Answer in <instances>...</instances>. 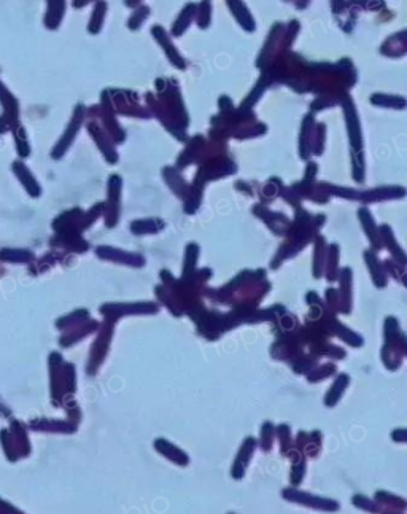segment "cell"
<instances>
[{"instance_id": "cell-1", "label": "cell", "mask_w": 407, "mask_h": 514, "mask_svg": "<svg viewBox=\"0 0 407 514\" xmlns=\"http://www.w3.org/2000/svg\"><path fill=\"white\" fill-rule=\"evenodd\" d=\"M283 495L290 497V499L294 501H301V504H304V505L320 508V510H337V508H339V505L334 504V501L317 499V497H310V495H304V494L298 492V490H285Z\"/></svg>"}, {"instance_id": "cell-2", "label": "cell", "mask_w": 407, "mask_h": 514, "mask_svg": "<svg viewBox=\"0 0 407 514\" xmlns=\"http://www.w3.org/2000/svg\"><path fill=\"white\" fill-rule=\"evenodd\" d=\"M376 501L380 505L379 508L383 511H406L407 510V501L404 499H399V497L387 494V492H377Z\"/></svg>"}, {"instance_id": "cell-3", "label": "cell", "mask_w": 407, "mask_h": 514, "mask_svg": "<svg viewBox=\"0 0 407 514\" xmlns=\"http://www.w3.org/2000/svg\"><path fill=\"white\" fill-rule=\"evenodd\" d=\"M347 383H348V376H339V378H337L336 384L333 387H331V390L328 392V395H327V400H324V403H327V406H334V404L337 401H339L341 394L345 390Z\"/></svg>"}, {"instance_id": "cell-4", "label": "cell", "mask_w": 407, "mask_h": 514, "mask_svg": "<svg viewBox=\"0 0 407 514\" xmlns=\"http://www.w3.org/2000/svg\"><path fill=\"white\" fill-rule=\"evenodd\" d=\"M353 505L358 506V508H363V510H368V511H379L380 510L379 505H377V501H376V504H372V501H369L368 499H364V497H362V495L353 497Z\"/></svg>"}, {"instance_id": "cell-5", "label": "cell", "mask_w": 407, "mask_h": 514, "mask_svg": "<svg viewBox=\"0 0 407 514\" xmlns=\"http://www.w3.org/2000/svg\"><path fill=\"white\" fill-rule=\"evenodd\" d=\"M392 440L398 443H407V430H394L392 433Z\"/></svg>"}, {"instance_id": "cell-6", "label": "cell", "mask_w": 407, "mask_h": 514, "mask_svg": "<svg viewBox=\"0 0 407 514\" xmlns=\"http://www.w3.org/2000/svg\"><path fill=\"white\" fill-rule=\"evenodd\" d=\"M401 345H403V348H404V352L407 354V338L401 336Z\"/></svg>"}]
</instances>
